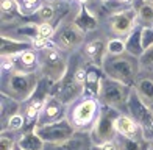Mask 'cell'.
<instances>
[{
  "label": "cell",
  "instance_id": "ffe728a7",
  "mask_svg": "<svg viewBox=\"0 0 153 150\" xmlns=\"http://www.w3.org/2000/svg\"><path fill=\"white\" fill-rule=\"evenodd\" d=\"M134 91L137 92V95L144 100V103H153V80L142 77L136 80V88Z\"/></svg>",
  "mask_w": 153,
  "mask_h": 150
},
{
  "label": "cell",
  "instance_id": "44dd1931",
  "mask_svg": "<svg viewBox=\"0 0 153 150\" xmlns=\"http://www.w3.org/2000/svg\"><path fill=\"white\" fill-rule=\"evenodd\" d=\"M17 147H20L22 150H44L45 142L36 134V131H31L20 138V141L17 142Z\"/></svg>",
  "mask_w": 153,
  "mask_h": 150
},
{
  "label": "cell",
  "instance_id": "8fae6325",
  "mask_svg": "<svg viewBox=\"0 0 153 150\" xmlns=\"http://www.w3.org/2000/svg\"><path fill=\"white\" fill-rule=\"evenodd\" d=\"M116 119L117 116L114 114V111H105L102 113V116L99 117L94 128V138L99 144H103V142H108L114 138L116 130Z\"/></svg>",
  "mask_w": 153,
  "mask_h": 150
},
{
  "label": "cell",
  "instance_id": "f1b7e54d",
  "mask_svg": "<svg viewBox=\"0 0 153 150\" xmlns=\"http://www.w3.org/2000/svg\"><path fill=\"white\" fill-rule=\"evenodd\" d=\"M139 64L142 69H153V47H150L142 53V56L139 58Z\"/></svg>",
  "mask_w": 153,
  "mask_h": 150
},
{
  "label": "cell",
  "instance_id": "5bb4252c",
  "mask_svg": "<svg viewBox=\"0 0 153 150\" xmlns=\"http://www.w3.org/2000/svg\"><path fill=\"white\" fill-rule=\"evenodd\" d=\"M31 49H34V44L30 42V41H22V39L11 38L8 35H2V47H0V55L2 56L16 58L20 53Z\"/></svg>",
  "mask_w": 153,
  "mask_h": 150
},
{
  "label": "cell",
  "instance_id": "cb8c5ba5",
  "mask_svg": "<svg viewBox=\"0 0 153 150\" xmlns=\"http://www.w3.org/2000/svg\"><path fill=\"white\" fill-rule=\"evenodd\" d=\"M85 147V142L80 138H71L67 141L62 142H56V144H50L48 147H44V150H83Z\"/></svg>",
  "mask_w": 153,
  "mask_h": 150
},
{
  "label": "cell",
  "instance_id": "e0dca14e",
  "mask_svg": "<svg viewBox=\"0 0 153 150\" xmlns=\"http://www.w3.org/2000/svg\"><path fill=\"white\" fill-rule=\"evenodd\" d=\"M116 130L120 136L123 138H131V139H136V134L139 131V127H137V122L133 120L128 116H117L116 119Z\"/></svg>",
  "mask_w": 153,
  "mask_h": 150
},
{
  "label": "cell",
  "instance_id": "3957f363",
  "mask_svg": "<svg viewBox=\"0 0 153 150\" xmlns=\"http://www.w3.org/2000/svg\"><path fill=\"white\" fill-rule=\"evenodd\" d=\"M41 83L38 72L11 71L3 81V94L14 100H27L34 94Z\"/></svg>",
  "mask_w": 153,
  "mask_h": 150
},
{
  "label": "cell",
  "instance_id": "52a82bcc",
  "mask_svg": "<svg viewBox=\"0 0 153 150\" xmlns=\"http://www.w3.org/2000/svg\"><path fill=\"white\" fill-rule=\"evenodd\" d=\"M56 88L53 89L55 95L58 100H61L62 103H69V102H74L78 95L83 92L85 89V85H81L78 80L75 78V74H74V66L69 64V69H67V74L66 77L62 78L61 81H58Z\"/></svg>",
  "mask_w": 153,
  "mask_h": 150
},
{
  "label": "cell",
  "instance_id": "ac0fdd59",
  "mask_svg": "<svg viewBox=\"0 0 153 150\" xmlns=\"http://www.w3.org/2000/svg\"><path fill=\"white\" fill-rule=\"evenodd\" d=\"M74 20H75L76 25H78L83 31H94V30L97 28V25H99V22H97V17L86 8L85 5L80 6V11L75 14Z\"/></svg>",
  "mask_w": 153,
  "mask_h": 150
},
{
  "label": "cell",
  "instance_id": "5b68a950",
  "mask_svg": "<svg viewBox=\"0 0 153 150\" xmlns=\"http://www.w3.org/2000/svg\"><path fill=\"white\" fill-rule=\"evenodd\" d=\"M131 91L133 89H130V86L120 83V81L103 77L99 95L111 108H114V110H122V108L128 106V99H130Z\"/></svg>",
  "mask_w": 153,
  "mask_h": 150
},
{
  "label": "cell",
  "instance_id": "d6a6232c",
  "mask_svg": "<svg viewBox=\"0 0 153 150\" xmlns=\"http://www.w3.org/2000/svg\"><path fill=\"white\" fill-rule=\"evenodd\" d=\"M94 150H119V149H117V146L113 141H108V142H103V144H99L97 147H94Z\"/></svg>",
  "mask_w": 153,
  "mask_h": 150
},
{
  "label": "cell",
  "instance_id": "83f0119b",
  "mask_svg": "<svg viewBox=\"0 0 153 150\" xmlns=\"http://www.w3.org/2000/svg\"><path fill=\"white\" fill-rule=\"evenodd\" d=\"M141 39H142V47L144 52L153 47V27H142L141 30Z\"/></svg>",
  "mask_w": 153,
  "mask_h": 150
},
{
  "label": "cell",
  "instance_id": "30bf717a",
  "mask_svg": "<svg viewBox=\"0 0 153 150\" xmlns=\"http://www.w3.org/2000/svg\"><path fill=\"white\" fill-rule=\"evenodd\" d=\"M97 102L91 97H86L85 100H81L80 103H76L72 111H71V124L75 128H85L88 124H91L92 119L97 114Z\"/></svg>",
  "mask_w": 153,
  "mask_h": 150
},
{
  "label": "cell",
  "instance_id": "484cf974",
  "mask_svg": "<svg viewBox=\"0 0 153 150\" xmlns=\"http://www.w3.org/2000/svg\"><path fill=\"white\" fill-rule=\"evenodd\" d=\"M17 3H19L20 11H22L24 16H31L39 10L41 0H17Z\"/></svg>",
  "mask_w": 153,
  "mask_h": 150
},
{
  "label": "cell",
  "instance_id": "8992f818",
  "mask_svg": "<svg viewBox=\"0 0 153 150\" xmlns=\"http://www.w3.org/2000/svg\"><path fill=\"white\" fill-rule=\"evenodd\" d=\"M36 134L39 136L44 142L48 144H56V142L67 141L75 136V127L71 124V120L67 119H61L58 122L48 124L44 127H36L34 128Z\"/></svg>",
  "mask_w": 153,
  "mask_h": 150
},
{
  "label": "cell",
  "instance_id": "6da1fadb",
  "mask_svg": "<svg viewBox=\"0 0 153 150\" xmlns=\"http://www.w3.org/2000/svg\"><path fill=\"white\" fill-rule=\"evenodd\" d=\"M139 69H141L139 58H134L130 53L106 55L105 61L102 64V72L105 77L120 81V83L127 85V86H130L133 81H136Z\"/></svg>",
  "mask_w": 153,
  "mask_h": 150
},
{
  "label": "cell",
  "instance_id": "e575fe53",
  "mask_svg": "<svg viewBox=\"0 0 153 150\" xmlns=\"http://www.w3.org/2000/svg\"><path fill=\"white\" fill-rule=\"evenodd\" d=\"M16 150H22V149H20V147H17V149H16Z\"/></svg>",
  "mask_w": 153,
  "mask_h": 150
},
{
  "label": "cell",
  "instance_id": "d6986e66",
  "mask_svg": "<svg viewBox=\"0 0 153 150\" xmlns=\"http://www.w3.org/2000/svg\"><path fill=\"white\" fill-rule=\"evenodd\" d=\"M141 30H142V27L137 25L136 28L125 38V42H127V53L133 55L134 58H141L142 53H144L142 39H141Z\"/></svg>",
  "mask_w": 153,
  "mask_h": 150
},
{
  "label": "cell",
  "instance_id": "1f68e13d",
  "mask_svg": "<svg viewBox=\"0 0 153 150\" xmlns=\"http://www.w3.org/2000/svg\"><path fill=\"white\" fill-rule=\"evenodd\" d=\"M0 150H14V142H13V139L6 138V136H2L0 138Z\"/></svg>",
  "mask_w": 153,
  "mask_h": 150
},
{
  "label": "cell",
  "instance_id": "9c48e42d",
  "mask_svg": "<svg viewBox=\"0 0 153 150\" xmlns=\"http://www.w3.org/2000/svg\"><path fill=\"white\" fill-rule=\"evenodd\" d=\"M128 110L134 120L147 133L153 134V111L149 108L147 103H144V100L137 95V92L133 89L128 99Z\"/></svg>",
  "mask_w": 153,
  "mask_h": 150
},
{
  "label": "cell",
  "instance_id": "2e32d148",
  "mask_svg": "<svg viewBox=\"0 0 153 150\" xmlns=\"http://www.w3.org/2000/svg\"><path fill=\"white\" fill-rule=\"evenodd\" d=\"M0 16H2V24H13L17 19L24 17L17 0H0Z\"/></svg>",
  "mask_w": 153,
  "mask_h": 150
},
{
  "label": "cell",
  "instance_id": "7402d4cb",
  "mask_svg": "<svg viewBox=\"0 0 153 150\" xmlns=\"http://www.w3.org/2000/svg\"><path fill=\"white\" fill-rule=\"evenodd\" d=\"M137 24L141 27H153V0H145L137 8Z\"/></svg>",
  "mask_w": 153,
  "mask_h": 150
},
{
  "label": "cell",
  "instance_id": "277c9868",
  "mask_svg": "<svg viewBox=\"0 0 153 150\" xmlns=\"http://www.w3.org/2000/svg\"><path fill=\"white\" fill-rule=\"evenodd\" d=\"M85 36H86V31H83L74 19H66L56 27L52 42L62 53H71L83 45Z\"/></svg>",
  "mask_w": 153,
  "mask_h": 150
},
{
  "label": "cell",
  "instance_id": "ba28073f",
  "mask_svg": "<svg viewBox=\"0 0 153 150\" xmlns=\"http://www.w3.org/2000/svg\"><path fill=\"white\" fill-rule=\"evenodd\" d=\"M136 22H137V11H134L133 8H128L113 13L108 19V27L113 35L122 38L128 36L136 28Z\"/></svg>",
  "mask_w": 153,
  "mask_h": 150
},
{
  "label": "cell",
  "instance_id": "603a6c76",
  "mask_svg": "<svg viewBox=\"0 0 153 150\" xmlns=\"http://www.w3.org/2000/svg\"><path fill=\"white\" fill-rule=\"evenodd\" d=\"M33 16L38 20L36 24H52L53 17L56 16V8L52 3H44L39 6V10Z\"/></svg>",
  "mask_w": 153,
  "mask_h": 150
},
{
  "label": "cell",
  "instance_id": "7a4b0ae2",
  "mask_svg": "<svg viewBox=\"0 0 153 150\" xmlns=\"http://www.w3.org/2000/svg\"><path fill=\"white\" fill-rule=\"evenodd\" d=\"M38 59H39V72L44 78L56 85L67 74V61L62 55V52L53 42L47 47L38 49Z\"/></svg>",
  "mask_w": 153,
  "mask_h": 150
},
{
  "label": "cell",
  "instance_id": "d4e9b609",
  "mask_svg": "<svg viewBox=\"0 0 153 150\" xmlns=\"http://www.w3.org/2000/svg\"><path fill=\"white\" fill-rule=\"evenodd\" d=\"M122 53H127V42H125V38L108 39V55H122Z\"/></svg>",
  "mask_w": 153,
  "mask_h": 150
},
{
  "label": "cell",
  "instance_id": "836d02e7",
  "mask_svg": "<svg viewBox=\"0 0 153 150\" xmlns=\"http://www.w3.org/2000/svg\"><path fill=\"white\" fill-rule=\"evenodd\" d=\"M113 2H116V3H122V5H125V3H131L133 0H113Z\"/></svg>",
  "mask_w": 153,
  "mask_h": 150
},
{
  "label": "cell",
  "instance_id": "f546056e",
  "mask_svg": "<svg viewBox=\"0 0 153 150\" xmlns=\"http://www.w3.org/2000/svg\"><path fill=\"white\" fill-rule=\"evenodd\" d=\"M122 149L123 150H141V147H139L136 139L123 138V136H122Z\"/></svg>",
  "mask_w": 153,
  "mask_h": 150
},
{
  "label": "cell",
  "instance_id": "9a60e30c",
  "mask_svg": "<svg viewBox=\"0 0 153 150\" xmlns=\"http://www.w3.org/2000/svg\"><path fill=\"white\" fill-rule=\"evenodd\" d=\"M19 72H36L39 71V59L36 49L27 50L14 58V69Z\"/></svg>",
  "mask_w": 153,
  "mask_h": 150
},
{
  "label": "cell",
  "instance_id": "4dcf8cb0",
  "mask_svg": "<svg viewBox=\"0 0 153 150\" xmlns=\"http://www.w3.org/2000/svg\"><path fill=\"white\" fill-rule=\"evenodd\" d=\"M8 125H10V128H13V130H17V128H20L24 125V117L20 114L11 116L10 120H8Z\"/></svg>",
  "mask_w": 153,
  "mask_h": 150
},
{
  "label": "cell",
  "instance_id": "7c38bea8",
  "mask_svg": "<svg viewBox=\"0 0 153 150\" xmlns=\"http://www.w3.org/2000/svg\"><path fill=\"white\" fill-rule=\"evenodd\" d=\"M83 53H85L86 59L92 66H97L102 69V64L108 55V39H105V38L91 39L83 47Z\"/></svg>",
  "mask_w": 153,
  "mask_h": 150
},
{
  "label": "cell",
  "instance_id": "4fadbf2b",
  "mask_svg": "<svg viewBox=\"0 0 153 150\" xmlns=\"http://www.w3.org/2000/svg\"><path fill=\"white\" fill-rule=\"evenodd\" d=\"M62 102L58 100L56 97H48L45 100V103L41 110L39 116H38V122L36 127H44L48 124H53V122L61 120V114H62Z\"/></svg>",
  "mask_w": 153,
  "mask_h": 150
},
{
  "label": "cell",
  "instance_id": "4316f807",
  "mask_svg": "<svg viewBox=\"0 0 153 150\" xmlns=\"http://www.w3.org/2000/svg\"><path fill=\"white\" fill-rule=\"evenodd\" d=\"M56 28L52 24H38V39L42 41H52L55 36Z\"/></svg>",
  "mask_w": 153,
  "mask_h": 150
}]
</instances>
